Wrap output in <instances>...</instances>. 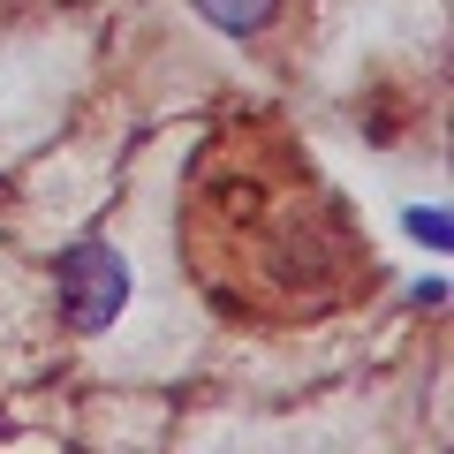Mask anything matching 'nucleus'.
<instances>
[{"instance_id":"obj_1","label":"nucleus","mask_w":454,"mask_h":454,"mask_svg":"<svg viewBox=\"0 0 454 454\" xmlns=\"http://www.w3.org/2000/svg\"><path fill=\"white\" fill-rule=\"evenodd\" d=\"M53 303L68 333H106L129 303V258L114 243H68L53 265Z\"/></svg>"},{"instance_id":"obj_2","label":"nucleus","mask_w":454,"mask_h":454,"mask_svg":"<svg viewBox=\"0 0 454 454\" xmlns=\"http://www.w3.org/2000/svg\"><path fill=\"white\" fill-rule=\"evenodd\" d=\"M197 16L212 31H227V38H258L273 23V0H197Z\"/></svg>"},{"instance_id":"obj_3","label":"nucleus","mask_w":454,"mask_h":454,"mask_svg":"<svg viewBox=\"0 0 454 454\" xmlns=\"http://www.w3.org/2000/svg\"><path fill=\"white\" fill-rule=\"evenodd\" d=\"M402 227L417 235L424 250H432V258H447V250H454V227H447V212H439V205H409V212H402Z\"/></svg>"},{"instance_id":"obj_4","label":"nucleus","mask_w":454,"mask_h":454,"mask_svg":"<svg viewBox=\"0 0 454 454\" xmlns=\"http://www.w3.org/2000/svg\"><path fill=\"white\" fill-rule=\"evenodd\" d=\"M409 303H417V310H439V303H447V280H417V288H409Z\"/></svg>"}]
</instances>
